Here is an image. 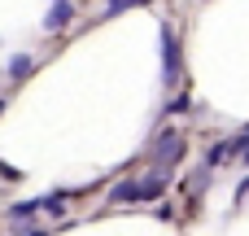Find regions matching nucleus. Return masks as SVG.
<instances>
[{
  "label": "nucleus",
  "mask_w": 249,
  "mask_h": 236,
  "mask_svg": "<svg viewBox=\"0 0 249 236\" xmlns=\"http://www.w3.org/2000/svg\"><path fill=\"white\" fill-rule=\"evenodd\" d=\"M179 158H184V136H179V131H166V136L153 145V171H158V175H166Z\"/></svg>",
  "instance_id": "obj_1"
},
{
  "label": "nucleus",
  "mask_w": 249,
  "mask_h": 236,
  "mask_svg": "<svg viewBox=\"0 0 249 236\" xmlns=\"http://www.w3.org/2000/svg\"><path fill=\"white\" fill-rule=\"evenodd\" d=\"M162 79L175 83L179 79V44H175V31L162 26Z\"/></svg>",
  "instance_id": "obj_2"
},
{
  "label": "nucleus",
  "mask_w": 249,
  "mask_h": 236,
  "mask_svg": "<svg viewBox=\"0 0 249 236\" xmlns=\"http://www.w3.org/2000/svg\"><path fill=\"white\" fill-rule=\"evenodd\" d=\"M70 18H74V4L70 0H53V9L44 13V31H66Z\"/></svg>",
  "instance_id": "obj_3"
},
{
  "label": "nucleus",
  "mask_w": 249,
  "mask_h": 236,
  "mask_svg": "<svg viewBox=\"0 0 249 236\" xmlns=\"http://www.w3.org/2000/svg\"><path fill=\"white\" fill-rule=\"evenodd\" d=\"M241 149V140H219V145H210V153H206V166H223L232 153Z\"/></svg>",
  "instance_id": "obj_4"
},
{
  "label": "nucleus",
  "mask_w": 249,
  "mask_h": 236,
  "mask_svg": "<svg viewBox=\"0 0 249 236\" xmlns=\"http://www.w3.org/2000/svg\"><path fill=\"white\" fill-rule=\"evenodd\" d=\"M140 184V201H153V197H162V188H166V175H144V180H136Z\"/></svg>",
  "instance_id": "obj_5"
},
{
  "label": "nucleus",
  "mask_w": 249,
  "mask_h": 236,
  "mask_svg": "<svg viewBox=\"0 0 249 236\" xmlns=\"http://www.w3.org/2000/svg\"><path fill=\"white\" fill-rule=\"evenodd\" d=\"M114 201H140V184L136 180H127V184H114V193H109Z\"/></svg>",
  "instance_id": "obj_6"
},
{
  "label": "nucleus",
  "mask_w": 249,
  "mask_h": 236,
  "mask_svg": "<svg viewBox=\"0 0 249 236\" xmlns=\"http://www.w3.org/2000/svg\"><path fill=\"white\" fill-rule=\"evenodd\" d=\"M26 74H31V57H26V53L9 57V79H26Z\"/></svg>",
  "instance_id": "obj_7"
},
{
  "label": "nucleus",
  "mask_w": 249,
  "mask_h": 236,
  "mask_svg": "<svg viewBox=\"0 0 249 236\" xmlns=\"http://www.w3.org/2000/svg\"><path fill=\"white\" fill-rule=\"evenodd\" d=\"M144 4H153V0H109V4H105V13L114 18V13H123V9H144Z\"/></svg>",
  "instance_id": "obj_8"
},
{
  "label": "nucleus",
  "mask_w": 249,
  "mask_h": 236,
  "mask_svg": "<svg viewBox=\"0 0 249 236\" xmlns=\"http://www.w3.org/2000/svg\"><path fill=\"white\" fill-rule=\"evenodd\" d=\"M35 210H44V197H39V201H18L9 215H13V219H26V215H35Z\"/></svg>",
  "instance_id": "obj_9"
},
{
  "label": "nucleus",
  "mask_w": 249,
  "mask_h": 236,
  "mask_svg": "<svg viewBox=\"0 0 249 236\" xmlns=\"http://www.w3.org/2000/svg\"><path fill=\"white\" fill-rule=\"evenodd\" d=\"M188 92H179V96H171V105H166V114H188Z\"/></svg>",
  "instance_id": "obj_10"
},
{
  "label": "nucleus",
  "mask_w": 249,
  "mask_h": 236,
  "mask_svg": "<svg viewBox=\"0 0 249 236\" xmlns=\"http://www.w3.org/2000/svg\"><path fill=\"white\" fill-rule=\"evenodd\" d=\"M236 153H241V162L249 166V140H241V149H236Z\"/></svg>",
  "instance_id": "obj_11"
},
{
  "label": "nucleus",
  "mask_w": 249,
  "mask_h": 236,
  "mask_svg": "<svg viewBox=\"0 0 249 236\" xmlns=\"http://www.w3.org/2000/svg\"><path fill=\"white\" fill-rule=\"evenodd\" d=\"M236 197H249V175L241 180V188H236Z\"/></svg>",
  "instance_id": "obj_12"
},
{
  "label": "nucleus",
  "mask_w": 249,
  "mask_h": 236,
  "mask_svg": "<svg viewBox=\"0 0 249 236\" xmlns=\"http://www.w3.org/2000/svg\"><path fill=\"white\" fill-rule=\"evenodd\" d=\"M0 114H4V101H0Z\"/></svg>",
  "instance_id": "obj_13"
}]
</instances>
